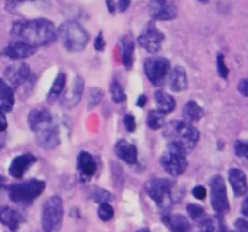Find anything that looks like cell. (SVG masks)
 I'll use <instances>...</instances> for the list:
<instances>
[{
  "label": "cell",
  "instance_id": "cell-14",
  "mask_svg": "<svg viewBox=\"0 0 248 232\" xmlns=\"http://www.w3.org/2000/svg\"><path fill=\"white\" fill-rule=\"evenodd\" d=\"M35 51L36 48L33 47V46L28 45V44L23 43V41L15 40L4 48L2 53L12 60H21L33 56Z\"/></svg>",
  "mask_w": 248,
  "mask_h": 232
},
{
  "label": "cell",
  "instance_id": "cell-39",
  "mask_svg": "<svg viewBox=\"0 0 248 232\" xmlns=\"http://www.w3.org/2000/svg\"><path fill=\"white\" fill-rule=\"evenodd\" d=\"M26 1H31V0H6V4H5V9L9 12H15L21 4Z\"/></svg>",
  "mask_w": 248,
  "mask_h": 232
},
{
  "label": "cell",
  "instance_id": "cell-40",
  "mask_svg": "<svg viewBox=\"0 0 248 232\" xmlns=\"http://www.w3.org/2000/svg\"><path fill=\"white\" fill-rule=\"evenodd\" d=\"M193 196L196 200H205L206 196H207V190H206L205 186L198 185L193 188Z\"/></svg>",
  "mask_w": 248,
  "mask_h": 232
},
{
  "label": "cell",
  "instance_id": "cell-52",
  "mask_svg": "<svg viewBox=\"0 0 248 232\" xmlns=\"http://www.w3.org/2000/svg\"><path fill=\"white\" fill-rule=\"evenodd\" d=\"M199 1L203 2V4H206V2H208V1H210V0H199Z\"/></svg>",
  "mask_w": 248,
  "mask_h": 232
},
{
  "label": "cell",
  "instance_id": "cell-28",
  "mask_svg": "<svg viewBox=\"0 0 248 232\" xmlns=\"http://www.w3.org/2000/svg\"><path fill=\"white\" fill-rule=\"evenodd\" d=\"M65 82H67V75L64 72H60V74L56 76L55 81H53L52 87H51L50 92H48V101L53 102L60 97V94L62 93L63 89H64Z\"/></svg>",
  "mask_w": 248,
  "mask_h": 232
},
{
  "label": "cell",
  "instance_id": "cell-49",
  "mask_svg": "<svg viewBox=\"0 0 248 232\" xmlns=\"http://www.w3.org/2000/svg\"><path fill=\"white\" fill-rule=\"evenodd\" d=\"M4 143H5V139H4V137H2V135L0 134V147H2V146H4Z\"/></svg>",
  "mask_w": 248,
  "mask_h": 232
},
{
  "label": "cell",
  "instance_id": "cell-36",
  "mask_svg": "<svg viewBox=\"0 0 248 232\" xmlns=\"http://www.w3.org/2000/svg\"><path fill=\"white\" fill-rule=\"evenodd\" d=\"M217 70H218V74L220 75V77L223 79H227L228 75H229V69H228L227 64H225V59H224V56L222 53L217 56Z\"/></svg>",
  "mask_w": 248,
  "mask_h": 232
},
{
  "label": "cell",
  "instance_id": "cell-3",
  "mask_svg": "<svg viewBox=\"0 0 248 232\" xmlns=\"http://www.w3.org/2000/svg\"><path fill=\"white\" fill-rule=\"evenodd\" d=\"M57 36L62 45L72 52L85 50L90 40L86 29L75 21H67L57 29Z\"/></svg>",
  "mask_w": 248,
  "mask_h": 232
},
{
  "label": "cell",
  "instance_id": "cell-37",
  "mask_svg": "<svg viewBox=\"0 0 248 232\" xmlns=\"http://www.w3.org/2000/svg\"><path fill=\"white\" fill-rule=\"evenodd\" d=\"M124 125H125L127 132H130V133L135 132V130H136L135 116L131 115V114H126V115L124 116Z\"/></svg>",
  "mask_w": 248,
  "mask_h": 232
},
{
  "label": "cell",
  "instance_id": "cell-1",
  "mask_svg": "<svg viewBox=\"0 0 248 232\" xmlns=\"http://www.w3.org/2000/svg\"><path fill=\"white\" fill-rule=\"evenodd\" d=\"M11 35L15 40L23 41L36 48L52 44L57 39V29L47 18L17 21L12 26Z\"/></svg>",
  "mask_w": 248,
  "mask_h": 232
},
{
  "label": "cell",
  "instance_id": "cell-33",
  "mask_svg": "<svg viewBox=\"0 0 248 232\" xmlns=\"http://www.w3.org/2000/svg\"><path fill=\"white\" fill-rule=\"evenodd\" d=\"M98 217L102 221H109L114 217V208L107 203H101L98 207Z\"/></svg>",
  "mask_w": 248,
  "mask_h": 232
},
{
  "label": "cell",
  "instance_id": "cell-5",
  "mask_svg": "<svg viewBox=\"0 0 248 232\" xmlns=\"http://www.w3.org/2000/svg\"><path fill=\"white\" fill-rule=\"evenodd\" d=\"M45 188V181L31 179L26 183L10 185L9 196L12 202L17 203V204L31 205L35 201V198H38L43 193Z\"/></svg>",
  "mask_w": 248,
  "mask_h": 232
},
{
  "label": "cell",
  "instance_id": "cell-53",
  "mask_svg": "<svg viewBox=\"0 0 248 232\" xmlns=\"http://www.w3.org/2000/svg\"><path fill=\"white\" fill-rule=\"evenodd\" d=\"M224 232H234V231H224Z\"/></svg>",
  "mask_w": 248,
  "mask_h": 232
},
{
  "label": "cell",
  "instance_id": "cell-13",
  "mask_svg": "<svg viewBox=\"0 0 248 232\" xmlns=\"http://www.w3.org/2000/svg\"><path fill=\"white\" fill-rule=\"evenodd\" d=\"M31 75V69L27 63L18 62L9 65L5 70V77L7 80V84L14 88L21 86L22 84L27 81V79Z\"/></svg>",
  "mask_w": 248,
  "mask_h": 232
},
{
  "label": "cell",
  "instance_id": "cell-16",
  "mask_svg": "<svg viewBox=\"0 0 248 232\" xmlns=\"http://www.w3.org/2000/svg\"><path fill=\"white\" fill-rule=\"evenodd\" d=\"M53 122V116L50 113V110L44 106H39V108L33 109L28 115V123L31 130H36L38 128L43 127V126L50 125Z\"/></svg>",
  "mask_w": 248,
  "mask_h": 232
},
{
  "label": "cell",
  "instance_id": "cell-46",
  "mask_svg": "<svg viewBox=\"0 0 248 232\" xmlns=\"http://www.w3.org/2000/svg\"><path fill=\"white\" fill-rule=\"evenodd\" d=\"M7 127V121L6 117H5L4 113H0V133L4 132Z\"/></svg>",
  "mask_w": 248,
  "mask_h": 232
},
{
  "label": "cell",
  "instance_id": "cell-43",
  "mask_svg": "<svg viewBox=\"0 0 248 232\" xmlns=\"http://www.w3.org/2000/svg\"><path fill=\"white\" fill-rule=\"evenodd\" d=\"M239 91L241 92V94L244 97H247L248 96V81L247 79H242L241 81L239 82Z\"/></svg>",
  "mask_w": 248,
  "mask_h": 232
},
{
  "label": "cell",
  "instance_id": "cell-34",
  "mask_svg": "<svg viewBox=\"0 0 248 232\" xmlns=\"http://www.w3.org/2000/svg\"><path fill=\"white\" fill-rule=\"evenodd\" d=\"M92 197H93V201L97 203H107L109 201L113 200V196L110 195V192H108L107 190H103V188H97L96 190L93 191L92 193Z\"/></svg>",
  "mask_w": 248,
  "mask_h": 232
},
{
  "label": "cell",
  "instance_id": "cell-38",
  "mask_svg": "<svg viewBox=\"0 0 248 232\" xmlns=\"http://www.w3.org/2000/svg\"><path fill=\"white\" fill-rule=\"evenodd\" d=\"M235 151H236L237 156L246 157L248 151L247 143L242 142V140H237V142L235 143Z\"/></svg>",
  "mask_w": 248,
  "mask_h": 232
},
{
  "label": "cell",
  "instance_id": "cell-47",
  "mask_svg": "<svg viewBox=\"0 0 248 232\" xmlns=\"http://www.w3.org/2000/svg\"><path fill=\"white\" fill-rule=\"evenodd\" d=\"M147 104V97L144 96V94H142V96L138 97L137 99V106H140V108H143V106Z\"/></svg>",
  "mask_w": 248,
  "mask_h": 232
},
{
  "label": "cell",
  "instance_id": "cell-21",
  "mask_svg": "<svg viewBox=\"0 0 248 232\" xmlns=\"http://www.w3.org/2000/svg\"><path fill=\"white\" fill-rule=\"evenodd\" d=\"M0 221L6 225L11 231H17L19 225L24 221V217L21 212L14 208L5 207L0 210Z\"/></svg>",
  "mask_w": 248,
  "mask_h": 232
},
{
  "label": "cell",
  "instance_id": "cell-10",
  "mask_svg": "<svg viewBox=\"0 0 248 232\" xmlns=\"http://www.w3.org/2000/svg\"><path fill=\"white\" fill-rule=\"evenodd\" d=\"M165 35L157 29L155 21H150L145 27V30L138 36V43L149 53H157L161 48Z\"/></svg>",
  "mask_w": 248,
  "mask_h": 232
},
{
  "label": "cell",
  "instance_id": "cell-4",
  "mask_svg": "<svg viewBox=\"0 0 248 232\" xmlns=\"http://www.w3.org/2000/svg\"><path fill=\"white\" fill-rule=\"evenodd\" d=\"M186 154L188 152L181 145L169 142L166 149L164 150L161 157H160V163H161L162 168L172 176L182 175L188 167Z\"/></svg>",
  "mask_w": 248,
  "mask_h": 232
},
{
  "label": "cell",
  "instance_id": "cell-45",
  "mask_svg": "<svg viewBox=\"0 0 248 232\" xmlns=\"http://www.w3.org/2000/svg\"><path fill=\"white\" fill-rule=\"evenodd\" d=\"M106 4H107V7H108V11L110 12L111 14H115L116 12L115 1H114V0H106Z\"/></svg>",
  "mask_w": 248,
  "mask_h": 232
},
{
  "label": "cell",
  "instance_id": "cell-12",
  "mask_svg": "<svg viewBox=\"0 0 248 232\" xmlns=\"http://www.w3.org/2000/svg\"><path fill=\"white\" fill-rule=\"evenodd\" d=\"M34 134L39 146L45 150L55 149L60 144V130L55 122L38 128L34 130Z\"/></svg>",
  "mask_w": 248,
  "mask_h": 232
},
{
  "label": "cell",
  "instance_id": "cell-2",
  "mask_svg": "<svg viewBox=\"0 0 248 232\" xmlns=\"http://www.w3.org/2000/svg\"><path fill=\"white\" fill-rule=\"evenodd\" d=\"M164 135L169 142L181 145L186 152H190L200 139V132L195 126L186 121H172L166 125Z\"/></svg>",
  "mask_w": 248,
  "mask_h": 232
},
{
  "label": "cell",
  "instance_id": "cell-18",
  "mask_svg": "<svg viewBox=\"0 0 248 232\" xmlns=\"http://www.w3.org/2000/svg\"><path fill=\"white\" fill-rule=\"evenodd\" d=\"M228 178L236 197H242L247 193V179L244 171L239 168H232L228 172Z\"/></svg>",
  "mask_w": 248,
  "mask_h": 232
},
{
  "label": "cell",
  "instance_id": "cell-51",
  "mask_svg": "<svg viewBox=\"0 0 248 232\" xmlns=\"http://www.w3.org/2000/svg\"><path fill=\"white\" fill-rule=\"evenodd\" d=\"M2 183H4V179H2V178H1V176H0V188H1Z\"/></svg>",
  "mask_w": 248,
  "mask_h": 232
},
{
  "label": "cell",
  "instance_id": "cell-30",
  "mask_svg": "<svg viewBox=\"0 0 248 232\" xmlns=\"http://www.w3.org/2000/svg\"><path fill=\"white\" fill-rule=\"evenodd\" d=\"M110 93H111V99H113L115 103L120 104L124 103L126 101V93L124 87L119 84L116 80H114L110 85Z\"/></svg>",
  "mask_w": 248,
  "mask_h": 232
},
{
  "label": "cell",
  "instance_id": "cell-7",
  "mask_svg": "<svg viewBox=\"0 0 248 232\" xmlns=\"http://www.w3.org/2000/svg\"><path fill=\"white\" fill-rule=\"evenodd\" d=\"M145 191L159 207L169 209L172 205V183L167 179H152L145 184Z\"/></svg>",
  "mask_w": 248,
  "mask_h": 232
},
{
  "label": "cell",
  "instance_id": "cell-35",
  "mask_svg": "<svg viewBox=\"0 0 248 232\" xmlns=\"http://www.w3.org/2000/svg\"><path fill=\"white\" fill-rule=\"evenodd\" d=\"M186 212L189 213V215H190V218L193 220L201 219V218L205 217V215H206L205 209H203L201 205L194 204V203H191V204H188V207H186Z\"/></svg>",
  "mask_w": 248,
  "mask_h": 232
},
{
  "label": "cell",
  "instance_id": "cell-31",
  "mask_svg": "<svg viewBox=\"0 0 248 232\" xmlns=\"http://www.w3.org/2000/svg\"><path fill=\"white\" fill-rule=\"evenodd\" d=\"M224 227L222 226L217 219H207L203 220L201 229L199 232H224Z\"/></svg>",
  "mask_w": 248,
  "mask_h": 232
},
{
  "label": "cell",
  "instance_id": "cell-11",
  "mask_svg": "<svg viewBox=\"0 0 248 232\" xmlns=\"http://www.w3.org/2000/svg\"><path fill=\"white\" fill-rule=\"evenodd\" d=\"M149 14L153 21H172L177 17L174 0H150Z\"/></svg>",
  "mask_w": 248,
  "mask_h": 232
},
{
  "label": "cell",
  "instance_id": "cell-23",
  "mask_svg": "<svg viewBox=\"0 0 248 232\" xmlns=\"http://www.w3.org/2000/svg\"><path fill=\"white\" fill-rule=\"evenodd\" d=\"M162 220L172 232H191V225L188 218L181 214L164 215Z\"/></svg>",
  "mask_w": 248,
  "mask_h": 232
},
{
  "label": "cell",
  "instance_id": "cell-17",
  "mask_svg": "<svg viewBox=\"0 0 248 232\" xmlns=\"http://www.w3.org/2000/svg\"><path fill=\"white\" fill-rule=\"evenodd\" d=\"M78 169L82 180H90L97 172V163L93 156L87 151H81L78 156Z\"/></svg>",
  "mask_w": 248,
  "mask_h": 232
},
{
  "label": "cell",
  "instance_id": "cell-32",
  "mask_svg": "<svg viewBox=\"0 0 248 232\" xmlns=\"http://www.w3.org/2000/svg\"><path fill=\"white\" fill-rule=\"evenodd\" d=\"M103 99V91L98 87H93V88L90 89L89 92V101H87V105H89V109L94 108V106L98 105L99 103Z\"/></svg>",
  "mask_w": 248,
  "mask_h": 232
},
{
  "label": "cell",
  "instance_id": "cell-41",
  "mask_svg": "<svg viewBox=\"0 0 248 232\" xmlns=\"http://www.w3.org/2000/svg\"><path fill=\"white\" fill-rule=\"evenodd\" d=\"M104 47H106V41H104L103 34L99 33L96 36V40H94V48L97 51H104Z\"/></svg>",
  "mask_w": 248,
  "mask_h": 232
},
{
  "label": "cell",
  "instance_id": "cell-27",
  "mask_svg": "<svg viewBox=\"0 0 248 232\" xmlns=\"http://www.w3.org/2000/svg\"><path fill=\"white\" fill-rule=\"evenodd\" d=\"M205 115L203 109L196 103L195 101H190L184 105L183 109V117L186 122H198Z\"/></svg>",
  "mask_w": 248,
  "mask_h": 232
},
{
  "label": "cell",
  "instance_id": "cell-26",
  "mask_svg": "<svg viewBox=\"0 0 248 232\" xmlns=\"http://www.w3.org/2000/svg\"><path fill=\"white\" fill-rule=\"evenodd\" d=\"M155 103H156L157 110L164 114H169L176 108V101L171 94L167 93L164 89H157L155 92Z\"/></svg>",
  "mask_w": 248,
  "mask_h": 232
},
{
  "label": "cell",
  "instance_id": "cell-29",
  "mask_svg": "<svg viewBox=\"0 0 248 232\" xmlns=\"http://www.w3.org/2000/svg\"><path fill=\"white\" fill-rule=\"evenodd\" d=\"M165 120H166V114L159 110H152L148 114L147 122L152 130H160L161 127H164Z\"/></svg>",
  "mask_w": 248,
  "mask_h": 232
},
{
  "label": "cell",
  "instance_id": "cell-42",
  "mask_svg": "<svg viewBox=\"0 0 248 232\" xmlns=\"http://www.w3.org/2000/svg\"><path fill=\"white\" fill-rule=\"evenodd\" d=\"M235 226L239 230V232H248V224L245 219H239L235 222Z\"/></svg>",
  "mask_w": 248,
  "mask_h": 232
},
{
  "label": "cell",
  "instance_id": "cell-24",
  "mask_svg": "<svg viewBox=\"0 0 248 232\" xmlns=\"http://www.w3.org/2000/svg\"><path fill=\"white\" fill-rule=\"evenodd\" d=\"M15 103V97L12 87L0 79V113H9L12 110Z\"/></svg>",
  "mask_w": 248,
  "mask_h": 232
},
{
  "label": "cell",
  "instance_id": "cell-48",
  "mask_svg": "<svg viewBox=\"0 0 248 232\" xmlns=\"http://www.w3.org/2000/svg\"><path fill=\"white\" fill-rule=\"evenodd\" d=\"M247 204H248V198L244 201V203H242V213H244V215H248V212H247Z\"/></svg>",
  "mask_w": 248,
  "mask_h": 232
},
{
  "label": "cell",
  "instance_id": "cell-8",
  "mask_svg": "<svg viewBox=\"0 0 248 232\" xmlns=\"http://www.w3.org/2000/svg\"><path fill=\"white\" fill-rule=\"evenodd\" d=\"M148 80L155 86H162L171 72V63L165 57H149L144 63Z\"/></svg>",
  "mask_w": 248,
  "mask_h": 232
},
{
  "label": "cell",
  "instance_id": "cell-22",
  "mask_svg": "<svg viewBox=\"0 0 248 232\" xmlns=\"http://www.w3.org/2000/svg\"><path fill=\"white\" fill-rule=\"evenodd\" d=\"M115 154L120 160L128 164H135L137 162V149L127 140H119L115 145Z\"/></svg>",
  "mask_w": 248,
  "mask_h": 232
},
{
  "label": "cell",
  "instance_id": "cell-9",
  "mask_svg": "<svg viewBox=\"0 0 248 232\" xmlns=\"http://www.w3.org/2000/svg\"><path fill=\"white\" fill-rule=\"evenodd\" d=\"M211 188V203L218 214H225L229 212L230 205L229 200H228L227 185L222 175H215L210 180Z\"/></svg>",
  "mask_w": 248,
  "mask_h": 232
},
{
  "label": "cell",
  "instance_id": "cell-19",
  "mask_svg": "<svg viewBox=\"0 0 248 232\" xmlns=\"http://www.w3.org/2000/svg\"><path fill=\"white\" fill-rule=\"evenodd\" d=\"M84 80L80 76H77L73 81L72 86L68 89L67 93L64 94L62 99V104L67 108H73V106L77 105L80 102L82 96V92H84Z\"/></svg>",
  "mask_w": 248,
  "mask_h": 232
},
{
  "label": "cell",
  "instance_id": "cell-20",
  "mask_svg": "<svg viewBox=\"0 0 248 232\" xmlns=\"http://www.w3.org/2000/svg\"><path fill=\"white\" fill-rule=\"evenodd\" d=\"M170 88L173 92H182L188 87V76L183 67L177 65L170 72L169 74Z\"/></svg>",
  "mask_w": 248,
  "mask_h": 232
},
{
  "label": "cell",
  "instance_id": "cell-25",
  "mask_svg": "<svg viewBox=\"0 0 248 232\" xmlns=\"http://www.w3.org/2000/svg\"><path fill=\"white\" fill-rule=\"evenodd\" d=\"M121 57L126 69H131L133 65V53H135V44L130 35H124L120 39Z\"/></svg>",
  "mask_w": 248,
  "mask_h": 232
},
{
  "label": "cell",
  "instance_id": "cell-50",
  "mask_svg": "<svg viewBox=\"0 0 248 232\" xmlns=\"http://www.w3.org/2000/svg\"><path fill=\"white\" fill-rule=\"evenodd\" d=\"M137 232H150V230L147 229V227H144V229H140Z\"/></svg>",
  "mask_w": 248,
  "mask_h": 232
},
{
  "label": "cell",
  "instance_id": "cell-15",
  "mask_svg": "<svg viewBox=\"0 0 248 232\" xmlns=\"http://www.w3.org/2000/svg\"><path fill=\"white\" fill-rule=\"evenodd\" d=\"M36 157L33 154H22L19 156L15 157L12 160L9 168V174L14 178H22L27 171L31 167V164L35 163Z\"/></svg>",
  "mask_w": 248,
  "mask_h": 232
},
{
  "label": "cell",
  "instance_id": "cell-6",
  "mask_svg": "<svg viewBox=\"0 0 248 232\" xmlns=\"http://www.w3.org/2000/svg\"><path fill=\"white\" fill-rule=\"evenodd\" d=\"M64 207L62 198L52 196L45 202L41 214V224L44 232H57L62 225Z\"/></svg>",
  "mask_w": 248,
  "mask_h": 232
},
{
  "label": "cell",
  "instance_id": "cell-44",
  "mask_svg": "<svg viewBox=\"0 0 248 232\" xmlns=\"http://www.w3.org/2000/svg\"><path fill=\"white\" fill-rule=\"evenodd\" d=\"M130 5H131V0H119L118 2V7L121 12H125L126 10L130 7Z\"/></svg>",
  "mask_w": 248,
  "mask_h": 232
}]
</instances>
